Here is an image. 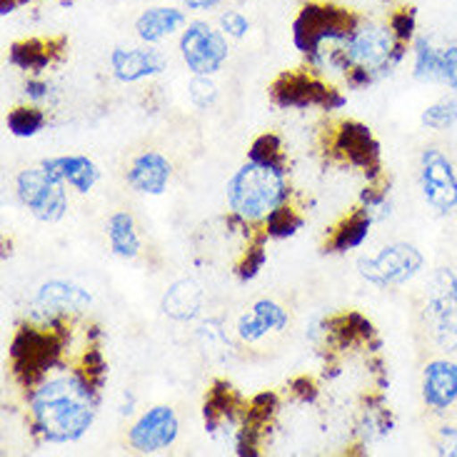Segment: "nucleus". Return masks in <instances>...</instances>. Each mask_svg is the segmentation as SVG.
Segmentation results:
<instances>
[{
    "label": "nucleus",
    "instance_id": "obj_18",
    "mask_svg": "<svg viewBox=\"0 0 457 457\" xmlns=\"http://www.w3.org/2000/svg\"><path fill=\"white\" fill-rule=\"evenodd\" d=\"M412 75L415 80L428 86H440V71H443V43L433 36H415L412 46Z\"/></svg>",
    "mask_w": 457,
    "mask_h": 457
},
{
    "label": "nucleus",
    "instance_id": "obj_16",
    "mask_svg": "<svg viewBox=\"0 0 457 457\" xmlns=\"http://www.w3.org/2000/svg\"><path fill=\"white\" fill-rule=\"evenodd\" d=\"M203 300H205L203 287L193 278H180L165 290L161 308L168 318H173L178 322H187L198 318L200 310H203Z\"/></svg>",
    "mask_w": 457,
    "mask_h": 457
},
{
    "label": "nucleus",
    "instance_id": "obj_22",
    "mask_svg": "<svg viewBox=\"0 0 457 457\" xmlns=\"http://www.w3.org/2000/svg\"><path fill=\"white\" fill-rule=\"evenodd\" d=\"M48 123V115L40 105H30V108H15L8 112L5 125L15 137H33L37 136Z\"/></svg>",
    "mask_w": 457,
    "mask_h": 457
},
{
    "label": "nucleus",
    "instance_id": "obj_21",
    "mask_svg": "<svg viewBox=\"0 0 457 457\" xmlns=\"http://www.w3.org/2000/svg\"><path fill=\"white\" fill-rule=\"evenodd\" d=\"M420 123L433 133H445L457 125V96H443L430 103L420 115Z\"/></svg>",
    "mask_w": 457,
    "mask_h": 457
},
{
    "label": "nucleus",
    "instance_id": "obj_20",
    "mask_svg": "<svg viewBox=\"0 0 457 457\" xmlns=\"http://www.w3.org/2000/svg\"><path fill=\"white\" fill-rule=\"evenodd\" d=\"M337 150H345L353 161L365 162V165H370L372 158L378 155V145L368 133V128L362 125H345L337 137Z\"/></svg>",
    "mask_w": 457,
    "mask_h": 457
},
{
    "label": "nucleus",
    "instance_id": "obj_25",
    "mask_svg": "<svg viewBox=\"0 0 457 457\" xmlns=\"http://www.w3.org/2000/svg\"><path fill=\"white\" fill-rule=\"evenodd\" d=\"M440 86L447 87L457 96V40L443 43V71H440Z\"/></svg>",
    "mask_w": 457,
    "mask_h": 457
},
{
    "label": "nucleus",
    "instance_id": "obj_8",
    "mask_svg": "<svg viewBox=\"0 0 457 457\" xmlns=\"http://www.w3.org/2000/svg\"><path fill=\"white\" fill-rule=\"evenodd\" d=\"M93 305V297L86 287L65 280H48L37 287L30 300V318L37 328H53L73 315H83Z\"/></svg>",
    "mask_w": 457,
    "mask_h": 457
},
{
    "label": "nucleus",
    "instance_id": "obj_23",
    "mask_svg": "<svg viewBox=\"0 0 457 457\" xmlns=\"http://www.w3.org/2000/svg\"><path fill=\"white\" fill-rule=\"evenodd\" d=\"M303 218L297 215L293 208H278V211L272 212L270 218L265 220V233L270 235V237H290V235H295L300 228H303Z\"/></svg>",
    "mask_w": 457,
    "mask_h": 457
},
{
    "label": "nucleus",
    "instance_id": "obj_13",
    "mask_svg": "<svg viewBox=\"0 0 457 457\" xmlns=\"http://www.w3.org/2000/svg\"><path fill=\"white\" fill-rule=\"evenodd\" d=\"M190 23L183 5H153L136 18V36L145 46H161L170 37L180 36Z\"/></svg>",
    "mask_w": 457,
    "mask_h": 457
},
{
    "label": "nucleus",
    "instance_id": "obj_30",
    "mask_svg": "<svg viewBox=\"0 0 457 457\" xmlns=\"http://www.w3.org/2000/svg\"><path fill=\"white\" fill-rule=\"evenodd\" d=\"M21 3H25V0H3V12H12V8Z\"/></svg>",
    "mask_w": 457,
    "mask_h": 457
},
{
    "label": "nucleus",
    "instance_id": "obj_12",
    "mask_svg": "<svg viewBox=\"0 0 457 457\" xmlns=\"http://www.w3.org/2000/svg\"><path fill=\"white\" fill-rule=\"evenodd\" d=\"M170 178H173V165L158 150H143L140 155L133 158L128 173H125L128 186L140 195H153V198H158L168 190Z\"/></svg>",
    "mask_w": 457,
    "mask_h": 457
},
{
    "label": "nucleus",
    "instance_id": "obj_14",
    "mask_svg": "<svg viewBox=\"0 0 457 457\" xmlns=\"http://www.w3.org/2000/svg\"><path fill=\"white\" fill-rule=\"evenodd\" d=\"M287 322H290L287 310H285L280 303L262 297L258 303H253L250 312L240 315L235 333H237V337H240L245 345H255V343H260V340L268 337V335L283 333L285 328H287Z\"/></svg>",
    "mask_w": 457,
    "mask_h": 457
},
{
    "label": "nucleus",
    "instance_id": "obj_5",
    "mask_svg": "<svg viewBox=\"0 0 457 457\" xmlns=\"http://www.w3.org/2000/svg\"><path fill=\"white\" fill-rule=\"evenodd\" d=\"M61 178L46 170L43 165L25 168L15 178V195L23 208L40 223H61L68 212V190Z\"/></svg>",
    "mask_w": 457,
    "mask_h": 457
},
{
    "label": "nucleus",
    "instance_id": "obj_4",
    "mask_svg": "<svg viewBox=\"0 0 457 457\" xmlns=\"http://www.w3.org/2000/svg\"><path fill=\"white\" fill-rule=\"evenodd\" d=\"M425 268V255L420 247L395 240L387 243L372 255H362L358 260V272L365 283L375 287H403L412 283Z\"/></svg>",
    "mask_w": 457,
    "mask_h": 457
},
{
    "label": "nucleus",
    "instance_id": "obj_6",
    "mask_svg": "<svg viewBox=\"0 0 457 457\" xmlns=\"http://www.w3.org/2000/svg\"><path fill=\"white\" fill-rule=\"evenodd\" d=\"M178 50L190 75H215L230 58V37L208 21H190L178 36Z\"/></svg>",
    "mask_w": 457,
    "mask_h": 457
},
{
    "label": "nucleus",
    "instance_id": "obj_9",
    "mask_svg": "<svg viewBox=\"0 0 457 457\" xmlns=\"http://www.w3.org/2000/svg\"><path fill=\"white\" fill-rule=\"evenodd\" d=\"M180 435V420L170 405H153L128 430V445L143 455H155L175 445Z\"/></svg>",
    "mask_w": 457,
    "mask_h": 457
},
{
    "label": "nucleus",
    "instance_id": "obj_28",
    "mask_svg": "<svg viewBox=\"0 0 457 457\" xmlns=\"http://www.w3.org/2000/svg\"><path fill=\"white\" fill-rule=\"evenodd\" d=\"M435 453L437 455L457 457V428L455 425H443L437 440H435Z\"/></svg>",
    "mask_w": 457,
    "mask_h": 457
},
{
    "label": "nucleus",
    "instance_id": "obj_10",
    "mask_svg": "<svg viewBox=\"0 0 457 457\" xmlns=\"http://www.w3.org/2000/svg\"><path fill=\"white\" fill-rule=\"evenodd\" d=\"M168 71V58L158 46H136V48H125L118 46L111 53V73L120 83H143L155 75Z\"/></svg>",
    "mask_w": 457,
    "mask_h": 457
},
{
    "label": "nucleus",
    "instance_id": "obj_17",
    "mask_svg": "<svg viewBox=\"0 0 457 457\" xmlns=\"http://www.w3.org/2000/svg\"><path fill=\"white\" fill-rule=\"evenodd\" d=\"M105 235H108V245L115 258L136 260L143 250V240L137 233V225L133 215L128 211H115L105 223Z\"/></svg>",
    "mask_w": 457,
    "mask_h": 457
},
{
    "label": "nucleus",
    "instance_id": "obj_24",
    "mask_svg": "<svg viewBox=\"0 0 457 457\" xmlns=\"http://www.w3.org/2000/svg\"><path fill=\"white\" fill-rule=\"evenodd\" d=\"M187 98L195 108L208 111L212 103L218 100V86H215L212 75H193V80L187 86Z\"/></svg>",
    "mask_w": 457,
    "mask_h": 457
},
{
    "label": "nucleus",
    "instance_id": "obj_19",
    "mask_svg": "<svg viewBox=\"0 0 457 457\" xmlns=\"http://www.w3.org/2000/svg\"><path fill=\"white\" fill-rule=\"evenodd\" d=\"M375 225L368 212L360 208L355 215H350L345 223L340 225V230L333 237V250L335 253H350V250H358L368 237H370V228Z\"/></svg>",
    "mask_w": 457,
    "mask_h": 457
},
{
    "label": "nucleus",
    "instance_id": "obj_27",
    "mask_svg": "<svg viewBox=\"0 0 457 457\" xmlns=\"http://www.w3.org/2000/svg\"><path fill=\"white\" fill-rule=\"evenodd\" d=\"M250 158H253V161L278 162V165H283V148H280L278 137L262 136L255 140V145L250 150Z\"/></svg>",
    "mask_w": 457,
    "mask_h": 457
},
{
    "label": "nucleus",
    "instance_id": "obj_3",
    "mask_svg": "<svg viewBox=\"0 0 457 457\" xmlns=\"http://www.w3.org/2000/svg\"><path fill=\"white\" fill-rule=\"evenodd\" d=\"M422 325L440 353H457V272L435 268L422 285Z\"/></svg>",
    "mask_w": 457,
    "mask_h": 457
},
{
    "label": "nucleus",
    "instance_id": "obj_7",
    "mask_svg": "<svg viewBox=\"0 0 457 457\" xmlns=\"http://www.w3.org/2000/svg\"><path fill=\"white\" fill-rule=\"evenodd\" d=\"M418 180H420L422 200L437 215L457 212V170L445 150L435 145L422 150Z\"/></svg>",
    "mask_w": 457,
    "mask_h": 457
},
{
    "label": "nucleus",
    "instance_id": "obj_11",
    "mask_svg": "<svg viewBox=\"0 0 457 457\" xmlns=\"http://www.w3.org/2000/svg\"><path fill=\"white\" fill-rule=\"evenodd\" d=\"M422 403L433 415H445L457 405V362L433 358L422 368Z\"/></svg>",
    "mask_w": 457,
    "mask_h": 457
},
{
    "label": "nucleus",
    "instance_id": "obj_2",
    "mask_svg": "<svg viewBox=\"0 0 457 457\" xmlns=\"http://www.w3.org/2000/svg\"><path fill=\"white\" fill-rule=\"evenodd\" d=\"M235 220L245 225L265 223L278 208L287 205L290 187L283 165L247 158L225 187Z\"/></svg>",
    "mask_w": 457,
    "mask_h": 457
},
{
    "label": "nucleus",
    "instance_id": "obj_1",
    "mask_svg": "<svg viewBox=\"0 0 457 457\" xmlns=\"http://www.w3.org/2000/svg\"><path fill=\"white\" fill-rule=\"evenodd\" d=\"M28 405L36 433L50 445H68L93 428L100 397L87 372L65 370L43 378L33 387Z\"/></svg>",
    "mask_w": 457,
    "mask_h": 457
},
{
    "label": "nucleus",
    "instance_id": "obj_29",
    "mask_svg": "<svg viewBox=\"0 0 457 457\" xmlns=\"http://www.w3.org/2000/svg\"><path fill=\"white\" fill-rule=\"evenodd\" d=\"M178 5H183L186 11L203 12V11H218L225 0H175Z\"/></svg>",
    "mask_w": 457,
    "mask_h": 457
},
{
    "label": "nucleus",
    "instance_id": "obj_26",
    "mask_svg": "<svg viewBox=\"0 0 457 457\" xmlns=\"http://www.w3.org/2000/svg\"><path fill=\"white\" fill-rule=\"evenodd\" d=\"M218 28L230 40H243L250 33V21L240 11H223L218 15Z\"/></svg>",
    "mask_w": 457,
    "mask_h": 457
},
{
    "label": "nucleus",
    "instance_id": "obj_15",
    "mask_svg": "<svg viewBox=\"0 0 457 457\" xmlns=\"http://www.w3.org/2000/svg\"><path fill=\"white\" fill-rule=\"evenodd\" d=\"M40 165L80 195L93 193V187L100 183V168L87 155H58L43 161Z\"/></svg>",
    "mask_w": 457,
    "mask_h": 457
}]
</instances>
